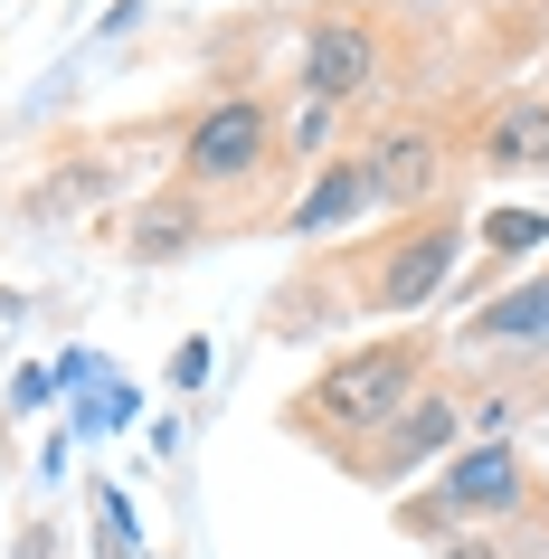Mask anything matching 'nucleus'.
I'll list each match as a JSON object with an SVG mask.
<instances>
[{
	"instance_id": "9d476101",
	"label": "nucleus",
	"mask_w": 549,
	"mask_h": 559,
	"mask_svg": "<svg viewBox=\"0 0 549 559\" xmlns=\"http://www.w3.org/2000/svg\"><path fill=\"white\" fill-rule=\"evenodd\" d=\"M190 237H200V200H152V209H133V237L123 247L133 257H180Z\"/></svg>"
},
{
	"instance_id": "39448f33",
	"label": "nucleus",
	"mask_w": 549,
	"mask_h": 559,
	"mask_svg": "<svg viewBox=\"0 0 549 559\" xmlns=\"http://www.w3.org/2000/svg\"><path fill=\"white\" fill-rule=\"evenodd\" d=\"M370 76H379V38L360 20H322L303 38V86H313V105H350Z\"/></svg>"
},
{
	"instance_id": "f03ea898",
	"label": "nucleus",
	"mask_w": 549,
	"mask_h": 559,
	"mask_svg": "<svg viewBox=\"0 0 549 559\" xmlns=\"http://www.w3.org/2000/svg\"><path fill=\"white\" fill-rule=\"evenodd\" d=\"M265 152H275V115H265L256 95H228V105H208V115L190 123V143H180V171L200 180V190H218V180L265 171Z\"/></svg>"
},
{
	"instance_id": "ddd939ff",
	"label": "nucleus",
	"mask_w": 549,
	"mask_h": 559,
	"mask_svg": "<svg viewBox=\"0 0 549 559\" xmlns=\"http://www.w3.org/2000/svg\"><path fill=\"white\" fill-rule=\"evenodd\" d=\"M435 559H502V550H492V540H445Z\"/></svg>"
},
{
	"instance_id": "423d86ee",
	"label": "nucleus",
	"mask_w": 549,
	"mask_h": 559,
	"mask_svg": "<svg viewBox=\"0 0 549 559\" xmlns=\"http://www.w3.org/2000/svg\"><path fill=\"white\" fill-rule=\"evenodd\" d=\"M521 502V455L512 445H474V455H455V465L435 474V522H455V512H512Z\"/></svg>"
},
{
	"instance_id": "6e6552de",
	"label": "nucleus",
	"mask_w": 549,
	"mask_h": 559,
	"mask_svg": "<svg viewBox=\"0 0 549 559\" xmlns=\"http://www.w3.org/2000/svg\"><path fill=\"white\" fill-rule=\"evenodd\" d=\"M492 171H549V105H502V123L484 133Z\"/></svg>"
},
{
	"instance_id": "f257e3e1",
	"label": "nucleus",
	"mask_w": 549,
	"mask_h": 559,
	"mask_svg": "<svg viewBox=\"0 0 549 559\" xmlns=\"http://www.w3.org/2000/svg\"><path fill=\"white\" fill-rule=\"evenodd\" d=\"M417 380H427V342H370V352H350V360H332L313 380V399H303V417L313 427H332V437H379L389 417L417 399Z\"/></svg>"
},
{
	"instance_id": "1a4fd4ad",
	"label": "nucleus",
	"mask_w": 549,
	"mask_h": 559,
	"mask_svg": "<svg viewBox=\"0 0 549 559\" xmlns=\"http://www.w3.org/2000/svg\"><path fill=\"white\" fill-rule=\"evenodd\" d=\"M350 209H370V171H360V162H332V171L313 180V200L294 209V237H322V228H342Z\"/></svg>"
},
{
	"instance_id": "f8f14e48",
	"label": "nucleus",
	"mask_w": 549,
	"mask_h": 559,
	"mask_svg": "<svg viewBox=\"0 0 549 559\" xmlns=\"http://www.w3.org/2000/svg\"><path fill=\"white\" fill-rule=\"evenodd\" d=\"M540 237H549L540 209H502V218L484 228V247H492V257H521V247H540Z\"/></svg>"
},
{
	"instance_id": "0eeeda50",
	"label": "nucleus",
	"mask_w": 549,
	"mask_h": 559,
	"mask_svg": "<svg viewBox=\"0 0 549 559\" xmlns=\"http://www.w3.org/2000/svg\"><path fill=\"white\" fill-rule=\"evenodd\" d=\"M360 171H370L379 209H427L435 190H445V143H435V133H389Z\"/></svg>"
},
{
	"instance_id": "9b49d317",
	"label": "nucleus",
	"mask_w": 549,
	"mask_h": 559,
	"mask_svg": "<svg viewBox=\"0 0 549 559\" xmlns=\"http://www.w3.org/2000/svg\"><path fill=\"white\" fill-rule=\"evenodd\" d=\"M484 332H492V342H549V275H530L521 295H502L484 313Z\"/></svg>"
},
{
	"instance_id": "20e7f679",
	"label": "nucleus",
	"mask_w": 549,
	"mask_h": 559,
	"mask_svg": "<svg viewBox=\"0 0 549 559\" xmlns=\"http://www.w3.org/2000/svg\"><path fill=\"white\" fill-rule=\"evenodd\" d=\"M435 445H455V399H407V408L370 437L360 474H370V484H398V474H417V465H427Z\"/></svg>"
},
{
	"instance_id": "7ed1b4c3",
	"label": "nucleus",
	"mask_w": 549,
	"mask_h": 559,
	"mask_svg": "<svg viewBox=\"0 0 549 559\" xmlns=\"http://www.w3.org/2000/svg\"><path fill=\"white\" fill-rule=\"evenodd\" d=\"M445 275H455V218H417V228L389 247V265H379V313H417V304H435Z\"/></svg>"
}]
</instances>
